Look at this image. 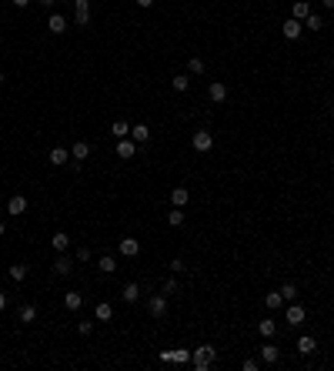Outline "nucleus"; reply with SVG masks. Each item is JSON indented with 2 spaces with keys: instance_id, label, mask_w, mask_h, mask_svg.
I'll return each instance as SVG.
<instances>
[{
  "instance_id": "1",
  "label": "nucleus",
  "mask_w": 334,
  "mask_h": 371,
  "mask_svg": "<svg viewBox=\"0 0 334 371\" xmlns=\"http://www.w3.org/2000/svg\"><path fill=\"white\" fill-rule=\"evenodd\" d=\"M214 358H217V348L214 345H201V348L191 351V365H194V371H207L214 365Z\"/></svg>"
},
{
  "instance_id": "2",
  "label": "nucleus",
  "mask_w": 334,
  "mask_h": 371,
  "mask_svg": "<svg viewBox=\"0 0 334 371\" xmlns=\"http://www.w3.org/2000/svg\"><path fill=\"white\" fill-rule=\"evenodd\" d=\"M147 315L150 318H164L167 315V295H164V291H161V295H154L147 301Z\"/></svg>"
},
{
  "instance_id": "3",
  "label": "nucleus",
  "mask_w": 334,
  "mask_h": 371,
  "mask_svg": "<svg viewBox=\"0 0 334 371\" xmlns=\"http://www.w3.org/2000/svg\"><path fill=\"white\" fill-rule=\"evenodd\" d=\"M87 20H91V0H74V24L87 27Z\"/></svg>"
},
{
  "instance_id": "4",
  "label": "nucleus",
  "mask_w": 334,
  "mask_h": 371,
  "mask_svg": "<svg viewBox=\"0 0 334 371\" xmlns=\"http://www.w3.org/2000/svg\"><path fill=\"white\" fill-rule=\"evenodd\" d=\"M211 148H214V137H211V130H197V134H194V150H197V154H207Z\"/></svg>"
},
{
  "instance_id": "5",
  "label": "nucleus",
  "mask_w": 334,
  "mask_h": 371,
  "mask_svg": "<svg viewBox=\"0 0 334 371\" xmlns=\"http://www.w3.org/2000/svg\"><path fill=\"white\" fill-rule=\"evenodd\" d=\"M134 154H137V141H134V137H120V141H117V157H120V161H130V157H134Z\"/></svg>"
},
{
  "instance_id": "6",
  "label": "nucleus",
  "mask_w": 334,
  "mask_h": 371,
  "mask_svg": "<svg viewBox=\"0 0 334 371\" xmlns=\"http://www.w3.org/2000/svg\"><path fill=\"white\" fill-rule=\"evenodd\" d=\"M117 251H120L124 258H137V254H141V241H137V238H120Z\"/></svg>"
},
{
  "instance_id": "7",
  "label": "nucleus",
  "mask_w": 334,
  "mask_h": 371,
  "mask_svg": "<svg viewBox=\"0 0 334 371\" xmlns=\"http://www.w3.org/2000/svg\"><path fill=\"white\" fill-rule=\"evenodd\" d=\"M50 268H54V274H60V278H67V274L74 271V261H71L67 254H64V251H60V254H57V261L50 264Z\"/></svg>"
},
{
  "instance_id": "8",
  "label": "nucleus",
  "mask_w": 334,
  "mask_h": 371,
  "mask_svg": "<svg viewBox=\"0 0 334 371\" xmlns=\"http://www.w3.org/2000/svg\"><path fill=\"white\" fill-rule=\"evenodd\" d=\"M24 211H27V198H24V194H14V198L7 201V214H14V218H20Z\"/></svg>"
},
{
  "instance_id": "9",
  "label": "nucleus",
  "mask_w": 334,
  "mask_h": 371,
  "mask_svg": "<svg viewBox=\"0 0 334 371\" xmlns=\"http://www.w3.org/2000/svg\"><path fill=\"white\" fill-rule=\"evenodd\" d=\"M207 97H211L214 104H224V100H227V87H224L221 80H214V84L207 87Z\"/></svg>"
},
{
  "instance_id": "10",
  "label": "nucleus",
  "mask_w": 334,
  "mask_h": 371,
  "mask_svg": "<svg viewBox=\"0 0 334 371\" xmlns=\"http://www.w3.org/2000/svg\"><path fill=\"white\" fill-rule=\"evenodd\" d=\"M314 351H317V341L311 334H301L297 338V354H314Z\"/></svg>"
},
{
  "instance_id": "11",
  "label": "nucleus",
  "mask_w": 334,
  "mask_h": 371,
  "mask_svg": "<svg viewBox=\"0 0 334 371\" xmlns=\"http://www.w3.org/2000/svg\"><path fill=\"white\" fill-rule=\"evenodd\" d=\"M161 361H177V365H184V361H191V351H184V348H177V351H161Z\"/></svg>"
},
{
  "instance_id": "12",
  "label": "nucleus",
  "mask_w": 334,
  "mask_h": 371,
  "mask_svg": "<svg viewBox=\"0 0 334 371\" xmlns=\"http://www.w3.org/2000/svg\"><path fill=\"white\" fill-rule=\"evenodd\" d=\"M281 358V351L274 348V341H267V345H261V361H267V365H274Z\"/></svg>"
},
{
  "instance_id": "13",
  "label": "nucleus",
  "mask_w": 334,
  "mask_h": 371,
  "mask_svg": "<svg viewBox=\"0 0 334 371\" xmlns=\"http://www.w3.org/2000/svg\"><path fill=\"white\" fill-rule=\"evenodd\" d=\"M301 27H304V24H301V20H284V27H281V30H284V37L287 40H294V37H301Z\"/></svg>"
},
{
  "instance_id": "14",
  "label": "nucleus",
  "mask_w": 334,
  "mask_h": 371,
  "mask_svg": "<svg viewBox=\"0 0 334 371\" xmlns=\"http://www.w3.org/2000/svg\"><path fill=\"white\" fill-rule=\"evenodd\" d=\"M308 14H311V3H308V0H294V7H291V17L304 24V17H308Z\"/></svg>"
},
{
  "instance_id": "15",
  "label": "nucleus",
  "mask_w": 334,
  "mask_h": 371,
  "mask_svg": "<svg viewBox=\"0 0 334 371\" xmlns=\"http://www.w3.org/2000/svg\"><path fill=\"white\" fill-rule=\"evenodd\" d=\"M130 137H134L137 144H147L150 141V127L147 124H134V127H130Z\"/></svg>"
},
{
  "instance_id": "16",
  "label": "nucleus",
  "mask_w": 334,
  "mask_h": 371,
  "mask_svg": "<svg viewBox=\"0 0 334 371\" xmlns=\"http://www.w3.org/2000/svg\"><path fill=\"white\" fill-rule=\"evenodd\" d=\"M47 161H50L54 167L67 164V161H71V150H67V148H54V150H50V157H47Z\"/></svg>"
},
{
  "instance_id": "17",
  "label": "nucleus",
  "mask_w": 334,
  "mask_h": 371,
  "mask_svg": "<svg viewBox=\"0 0 334 371\" xmlns=\"http://www.w3.org/2000/svg\"><path fill=\"white\" fill-rule=\"evenodd\" d=\"M187 198H191V191H187V187H174V191H170V204H174V207H184Z\"/></svg>"
},
{
  "instance_id": "18",
  "label": "nucleus",
  "mask_w": 334,
  "mask_h": 371,
  "mask_svg": "<svg viewBox=\"0 0 334 371\" xmlns=\"http://www.w3.org/2000/svg\"><path fill=\"white\" fill-rule=\"evenodd\" d=\"M87 154H91V144L87 141H77L74 148H71V157L74 161H87Z\"/></svg>"
},
{
  "instance_id": "19",
  "label": "nucleus",
  "mask_w": 334,
  "mask_h": 371,
  "mask_svg": "<svg viewBox=\"0 0 334 371\" xmlns=\"http://www.w3.org/2000/svg\"><path fill=\"white\" fill-rule=\"evenodd\" d=\"M120 297L127 301V304H137V297H141V288L130 281V284H124V291H120Z\"/></svg>"
},
{
  "instance_id": "20",
  "label": "nucleus",
  "mask_w": 334,
  "mask_h": 371,
  "mask_svg": "<svg viewBox=\"0 0 334 371\" xmlns=\"http://www.w3.org/2000/svg\"><path fill=\"white\" fill-rule=\"evenodd\" d=\"M64 304H67V311H77V308L84 304V295H80V291H67V295H64Z\"/></svg>"
},
{
  "instance_id": "21",
  "label": "nucleus",
  "mask_w": 334,
  "mask_h": 371,
  "mask_svg": "<svg viewBox=\"0 0 334 371\" xmlns=\"http://www.w3.org/2000/svg\"><path fill=\"white\" fill-rule=\"evenodd\" d=\"M47 27H50V34H64V30H67L64 14H50V24H47Z\"/></svg>"
},
{
  "instance_id": "22",
  "label": "nucleus",
  "mask_w": 334,
  "mask_h": 371,
  "mask_svg": "<svg viewBox=\"0 0 334 371\" xmlns=\"http://www.w3.org/2000/svg\"><path fill=\"white\" fill-rule=\"evenodd\" d=\"M50 244H54V251L60 254V251H67V247H71V238H67L64 231H57L54 238H50Z\"/></svg>"
},
{
  "instance_id": "23",
  "label": "nucleus",
  "mask_w": 334,
  "mask_h": 371,
  "mask_svg": "<svg viewBox=\"0 0 334 371\" xmlns=\"http://www.w3.org/2000/svg\"><path fill=\"white\" fill-rule=\"evenodd\" d=\"M301 321H304V308L291 301V308H287V324H301Z\"/></svg>"
},
{
  "instance_id": "24",
  "label": "nucleus",
  "mask_w": 334,
  "mask_h": 371,
  "mask_svg": "<svg viewBox=\"0 0 334 371\" xmlns=\"http://www.w3.org/2000/svg\"><path fill=\"white\" fill-rule=\"evenodd\" d=\"M94 315H97V321H111V318H114V308L107 304V301H100V304L94 308Z\"/></svg>"
},
{
  "instance_id": "25",
  "label": "nucleus",
  "mask_w": 334,
  "mask_h": 371,
  "mask_svg": "<svg viewBox=\"0 0 334 371\" xmlns=\"http://www.w3.org/2000/svg\"><path fill=\"white\" fill-rule=\"evenodd\" d=\"M111 134L117 137V141H120V137H130V124H127V121H114Z\"/></svg>"
},
{
  "instance_id": "26",
  "label": "nucleus",
  "mask_w": 334,
  "mask_h": 371,
  "mask_svg": "<svg viewBox=\"0 0 334 371\" xmlns=\"http://www.w3.org/2000/svg\"><path fill=\"white\" fill-rule=\"evenodd\" d=\"M20 321H24V324H34V321H37V308H34V304H24V308H20Z\"/></svg>"
},
{
  "instance_id": "27",
  "label": "nucleus",
  "mask_w": 334,
  "mask_h": 371,
  "mask_svg": "<svg viewBox=\"0 0 334 371\" xmlns=\"http://www.w3.org/2000/svg\"><path fill=\"white\" fill-rule=\"evenodd\" d=\"M167 224H170V227H181V224H184V211H181V207H170V214H167Z\"/></svg>"
},
{
  "instance_id": "28",
  "label": "nucleus",
  "mask_w": 334,
  "mask_h": 371,
  "mask_svg": "<svg viewBox=\"0 0 334 371\" xmlns=\"http://www.w3.org/2000/svg\"><path fill=\"white\" fill-rule=\"evenodd\" d=\"M97 268H100L104 274H114V271H117V264H114V258H111V254H104V258L97 261Z\"/></svg>"
},
{
  "instance_id": "29",
  "label": "nucleus",
  "mask_w": 334,
  "mask_h": 371,
  "mask_svg": "<svg viewBox=\"0 0 334 371\" xmlns=\"http://www.w3.org/2000/svg\"><path fill=\"white\" fill-rule=\"evenodd\" d=\"M264 304H267V308H271V311H278L281 304H284V297H281V291H271V295L264 297Z\"/></svg>"
},
{
  "instance_id": "30",
  "label": "nucleus",
  "mask_w": 334,
  "mask_h": 371,
  "mask_svg": "<svg viewBox=\"0 0 334 371\" xmlns=\"http://www.w3.org/2000/svg\"><path fill=\"white\" fill-rule=\"evenodd\" d=\"M304 27H308V30H321V27H324L321 14H308V17H304Z\"/></svg>"
},
{
  "instance_id": "31",
  "label": "nucleus",
  "mask_w": 334,
  "mask_h": 371,
  "mask_svg": "<svg viewBox=\"0 0 334 371\" xmlns=\"http://www.w3.org/2000/svg\"><path fill=\"white\" fill-rule=\"evenodd\" d=\"M170 84H174V91H187V87H191V77L177 74V77H170Z\"/></svg>"
},
{
  "instance_id": "32",
  "label": "nucleus",
  "mask_w": 334,
  "mask_h": 371,
  "mask_svg": "<svg viewBox=\"0 0 334 371\" xmlns=\"http://www.w3.org/2000/svg\"><path fill=\"white\" fill-rule=\"evenodd\" d=\"M7 274H10L14 281H24V278H27V264H14V268H7Z\"/></svg>"
},
{
  "instance_id": "33",
  "label": "nucleus",
  "mask_w": 334,
  "mask_h": 371,
  "mask_svg": "<svg viewBox=\"0 0 334 371\" xmlns=\"http://www.w3.org/2000/svg\"><path fill=\"white\" fill-rule=\"evenodd\" d=\"M187 71H191L194 77L204 74V60H201V57H191V60H187Z\"/></svg>"
},
{
  "instance_id": "34",
  "label": "nucleus",
  "mask_w": 334,
  "mask_h": 371,
  "mask_svg": "<svg viewBox=\"0 0 334 371\" xmlns=\"http://www.w3.org/2000/svg\"><path fill=\"white\" fill-rule=\"evenodd\" d=\"M281 297H284V301H297V284H291V281H287V284L281 288Z\"/></svg>"
},
{
  "instance_id": "35",
  "label": "nucleus",
  "mask_w": 334,
  "mask_h": 371,
  "mask_svg": "<svg viewBox=\"0 0 334 371\" xmlns=\"http://www.w3.org/2000/svg\"><path fill=\"white\" fill-rule=\"evenodd\" d=\"M258 331L264 334V338H274V318H267V321H261V324H258Z\"/></svg>"
},
{
  "instance_id": "36",
  "label": "nucleus",
  "mask_w": 334,
  "mask_h": 371,
  "mask_svg": "<svg viewBox=\"0 0 334 371\" xmlns=\"http://www.w3.org/2000/svg\"><path fill=\"white\" fill-rule=\"evenodd\" d=\"M170 271H174V274H181V271H187V268H184V258H174V261H170Z\"/></svg>"
},
{
  "instance_id": "37",
  "label": "nucleus",
  "mask_w": 334,
  "mask_h": 371,
  "mask_svg": "<svg viewBox=\"0 0 334 371\" xmlns=\"http://www.w3.org/2000/svg\"><path fill=\"white\" fill-rule=\"evenodd\" d=\"M74 258H77V261H91V247H87V244H84V247H77Z\"/></svg>"
},
{
  "instance_id": "38",
  "label": "nucleus",
  "mask_w": 334,
  "mask_h": 371,
  "mask_svg": "<svg viewBox=\"0 0 334 371\" xmlns=\"http://www.w3.org/2000/svg\"><path fill=\"white\" fill-rule=\"evenodd\" d=\"M164 295H177V281H174V278L164 281Z\"/></svg>"
},
{
  "instance_id": "39",
  "label": "nucleus",
  "mask_w": 334,
  "mask_h": 371,
  "mask_svg": "<svg viewBox=\"0 0 334 371\" xmlns=\"http://www.w3.org/2000/svg\"><path fill=\"white\" fill-rule=\"evenodd\" d=\"M241 368H244V371H258V368H261V361H254V358H244Z\"/></svg>"
},
{
  "instance_id": "40",
  "label": "nucleus",
  "mask_w": 334,
  "mask_h": 371,
  "mask_svg": "<svg viewBox=\"0 0 334 371\" xmlns=\"http://www.w3.org/2000/svg\"><path fill=\"white\" fill-rule=\"evenodd\" d=\"M77 331H80V334H91L94 331V321H80V324H77Z\"/></svg>"
},
{
  "instance_id": "41",
  "label": "nucleus",
  "mask_w": 334,
  "mask_h": 371,
  "mask_svg": "<svg viewBox=\"0 0 334 371\" xmlns=\"http://www.w3.org/2000/svg\"><path fill=\"white\" fill-rule=\"evenodd\" d=\"M137 3H141L144 10H147V7H154V0H137Z\"/></svg>"
},
{
  "instance_id": "42",
  "label": "nucleus",
  "mask_w": 334,
  "mask_h": 371,
  "mask_svg": "<svg viewBox=\"0 0 334 371\" xmlns=\"http://www.w3.org/2000/svg\"><path fill=\"white\" fill-rule=\"evenodd\" d=\"M37 3H40V7H54L57 0H37Z\"/></svg>"
},
{
  "instance_id": "43",
  "label": "nucleus",
  "mask_w": 334,
  "mask_h": 371,
  "mask_svg": "<svg viewBox=\"0 0 334 371\" xmlns=\"http://www.w3.org/2000/svg\"><path fill=\"white\" fill-rule=\"evenodd\" d=\"M3 308H7V295L0 291V311H3Z\"/></svg>"
},
{
  "instance_id": "44",
  "label": "nucleus",
  "mask_w": 334,
  "mask_h": 371,
  "mask_svg": "<svg viewBox=\"0 0 334 371\" xmlns=\"http://www.w3.org/2000/svg\"><path fill=\"white\" fill-rule=\"evenodd\" d=\"M10 3H14V7H27L30 0H10Z\"/></svg>"
},
{
  "instance_id": "45",
  "label": "nucleus",
  "mask_w": 334,
  "mask_h": 371,
  "mask_svg": "<svg viewBox=\"0 0 334 371\" xmlns=\"http://www.w3.org/2000/svg\"><path fill=\"white\" fill-rule=\"evenodd\" d=\"M321 3H324V7H328V10H334V0H321Z\"/></svg>"
},
{
  "instance_id": "46",
  "label": "nucleus",
  "mask_w": 334,
  "mask_h": 371,
  "mask_svg": "<svg viewBox=\"0 0 334 371\" xmlns=\"http://www.w3.org/2000/svg\"><path fill=\"white\" fill-rule=\"evenodd\" d=\"M3 231H7V224H3V221H0V234H3Z\"/></svg>"
},
{
  "instance_id": "47",
  "label": "nucleus",
  "mask_w": 334,
  "mask_h": 371,
  "mask_svg": "<svg viewBox=\"0 0 334 371\" xmlns=\"http://www.w3.org/2000/svg\"><path fill=\"white\" fill-rule=\"evenodd\" d=\"M0 87H3V71H0Z\"/></svg>"
}]
</instances>
